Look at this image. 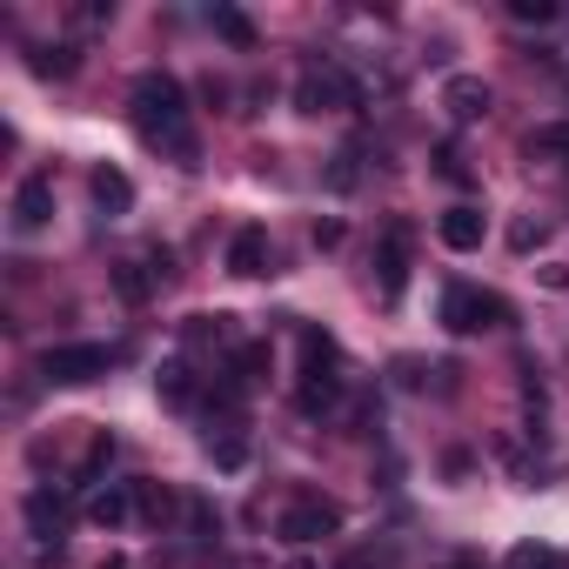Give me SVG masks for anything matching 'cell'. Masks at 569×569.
<instances>
[{
  "label": "cell",
  "mask_w": 569,
  "mask_h": 569,
  "mask_svg": "<svg viewBox=\"0 0 569 569\" xmlns=\"http://www.w3.org/2000/svg\"><path fill=\"white\" fill-rule=\"evenodd\" d=\"M188 516H194V529H208V536H214V529H221V516H214V509H208V502H201V496H194V502H188Z\"/></svg>",
  "instance_id": "26"
},
{
  "label": "cell",
  "mask_w": 569,
  "mask_h": 569,
  "mask_svg": "<svg viewBox=\"0 0 569 569\" xmlns=\"http://www.w3.org/2000/svg\"><path fill=\"white\" fill-rule=\"evenodd\" d=\"M302 356H309V369H302V416H329L336 409V396H342V376H336V342L322 336V329H309L302 336Z\"/></svg>",
  "instance_id": "4"
},
{
  "label": "cell",
  "mask_w": 569,
  "mask_h": 569,
  "mask_svg": "<svg viewBox=\"0 0 569 569\" xmlns=\"http://www.w3.org/2000/svg\"><path fill=\"white\" fill-rule=\"evenodd\" d=\"M502 322H509V302H502V296L469 289V281L442 289V329H449V336H482V329H502Z\"/></svg>",
  "instance_id": "3"
},
{
  "label": "cell",
  "mask_w": 569,
  "mask_h": 569,
  "mask_svg": "<svg viewBox=\"0 0 569 569\" xmlns=\"http://www.w3.org/2000/svg\"><path fill=\"white\" fill-rule=\"evenodd\" d=\"M194 349L201 342H234V329H228V316H188V329H181Z\"/></svg>",
  "instance_id": "19"
},
{
  "label": "cell",
  "mask_w": 569,
  "mask_h": 569,
  "mask_svg": "<svg viewBox=\"0 0 569 569\" xmlns=\"http://www.w3.org/2000/svg\"><path fill=\"white\" fill-rule=\"evenodd\" d=\"M376 289H382V302H402V289H409V221H389V234L376 248Z\"/></svg>",
  "instance_id": "7"
},
{
  "label": "cell",
  "mask_w": 569,
  "mask_h": 569,
  "mask_svg": "<svg viewBox=\"0 0 569 569\" xmlns=\"http://www.w3.org/2000/svg\"><path fill=\"white\" fill-rule=\"evenodd\" d=\"M268 261H274V248H268V228H234V241H228V268L234 274H268Z\"/></svg>",
  "instance_id": "11"
},
{
  "label": "cell",
  "mask_w": 569,
  "mask_h": 569,
  "mask_svg": "<svg viewBox=\"0 0 569 569\" xmlns=\"http://www.w3.org/2000/svg\"><path fill=\"white\" fill-rule=\"evenodd\" d=\"M108 369H114V349H108V342H54V349L41 356V382H54V389L101 382Z\"/></svg>",
  "instance_id": "2"
},
{
  "label": "cell",
  "mask_w": 569,
  "mask_h": 569,
  "mask_svg": "<svg viewBox=\"0 0 569 569\" xmlns=\"http://www.w3.org/2000/svg\"><path fill=\"white\" fill-rule=\"evenodd\" d=\"M8 221H14V234H41V228L54 221V181H48V174H28V181L14 188Z\"/></svg>",
  "instance_id": "8"
},
{
  "label": "cell",
  "mask_w": 569,
  "mask_h": 569,
  "mask_svg": "<svg viewBox=\"0 0 569 569\" xmlns=\"http://www.w3.org/2000/svg\"><path fill=\"white\" fill-rule=\"evenodd\" d=\"M101 569H128V562H121V556H108V562H101Z\"/></svg>",
  "instance_id": "28"
},
{
  "label": "cell",
  "mask_w": 569,
  "mask_h": 569,
  "mask_svg": "<svg viewBox=\"0 0 569 569\" xmlns=\"http://www.w3.org/2000/svg\"><path fill=\"white\" fill-rule=\"evenodd\" d=\"M161 396H168V402H188V396H194V389H188V369H161Z\"/></svg>",
  "instance_id": "25"
},
{
  "label": "cell",
  "mask_w": 569,
  "mask_h": 569,
  "mask_svg": "<svg viewBox=\"0 0 569 569\" xmlns=\"http://www.w3.org/2000/svg\"><path fill=\"white\" fill-rule=\"evenodd\" d=\"M208 28H214V34H221L228 48H241V54L254 48V21H248L241 8H208Z\"/></svg>",
  "instance_id": "15"
},
{
  "label": "cell",
  "mask_w": 569,
  "mask_h": 569,
  "mask_svg": "<svg viewBox=\"0 0 569 569\" xmlns=\"http://www.w3.org/2000/svg\"><path fill=\"white\" fill-rule=\"evenodd\" d=\"M94 201H101L108 214H128V208H134V181H128L121 168H94Z\"/></svg>",
  "instance_id": "14"
},
{
  "label": "cell",
  "mask_w": 569,
  "mask_h": 569,
  "mask_svg": "<svg viewBox=\"0 0 569 569\" xmlns=\"http://www.w3.org/2000/svg\"><path fill=\"white\" fill-rule=\"evenodd\" d=\"M88 516H94L101 529H121V522L134 516V482H108V489H94V496H88Z\"/></svg>",
  "instance_id": "12"
},
{
  "label": "cell",
  "mask_w": 569,
  "mask_h": 569,
  "mask_svg": "<svg viewBox=\"0 0 569 569\" xmlns=\"http://www.w3.org/2000/svg\"><path fill=\"white\" fill-rule=\"evenodd\" d=\"M509 14H516V21H536V28H542V21H556V0H509Z\"/></svg>",
  "instance_id": "24"
},
{
  "label": "cell",
  "mask_w": 569,
  "mask_h": 569,
  "mask_svg": "<svg viewBox=\"0 0 569 569\" xmlns=\"http://www.w3.org/2000/svg\"><path fill=\"white\" fill-rule=\"evenodd\" d=\"M382 562H389V556H349L342 569H382Z\"/></svg>",
  "instance_id": "27"
},
{
  "label": "cell",
  "mask_w": 569,
  "mask_h": 569,
  "mask_svg": "<svg viewBox=\"0 0 569 569\" xmlns=\"http://www.w3.org/2000/svg\"><path fill=\"white\" fill-rule=\"evenodd\" d=\"M134 502H141V516H154V522H168V516H174V496H168V489H154V482H134Z\"/></svg>",
  "instance_id": "22"
},
{
  "label": "cell",
  "mask_w": 569,
  "mask_h": 569,
  "mask_svg": "<svg viewBox=\"0 0 569 569\" xmlns=\"http://www.w3.org/2000/svg\"><path fill=\"white\" fill-rule=\"evenodd\" d=\"M296 108L302 114H336V108H356V81L342 68H309L302 88H296Z\"/></svg>",
  "instance_id": "6"
},
{
  "label": "cell",
  "mask_w": 569,
  "mask_h": 569,
  "mask_svg": "<svg viewBox=\"0 0 569 569\" xmlns=\"http://www.w3.org/2000/svg\"><path fill=\"white\" fill-rule=\"evenodd\" d=\"M108 462H114V436H108V429H101V436H94V442H88V462H81V482H94V476H101V469H108Z\"/></svg>",
  "instance_id": "23"
},
{
  "label": "cell",
  "mask_w": 569,
  "mask_h": 569,
  "mask_svg": "<svg viewBox=\"0 0 569 569\" xmlns=\"http://www.w3.org/2000/svg\"><path fill=\"white\" fill-rule=\"evenodd\" d=\"M154 281H161L154 268H141V261H121V268H114V296H121V302H148V289H154Z\"/></svg>",
  "instance_id": "16"
},
{
  "label": "cell",
  "mask_w": 569,
  "mask_h": 569,
  "mask_svg": "<svg viewBox=\"0 0 569 569\" xmlns=\"http://www.w3.org/2000/svg\"><path fill=\"white\" fill-rule=\"evenodd\" d=\"M208 456H214L221 469H241V462H248V442L228 429V436H208Z\"/></svg>",
  "instance_id": "21"
},
{
  "label": "cell",
  "mask_w": 569,
  "mask_h": 569,
  "mask_svg": "<svg viewBox=\"0 0 569 569\" xmlns=\"http://www.w3.org/2000/svg\"><path fill=\"white\" fill-rule=\"evenodd\" d=\"M522 154H529V161H562V168H569V121H542V128L522 141Z\"/></svg>",
  "instance_id": "13"
},
{
  "label": "cell",
  "mask_w": 569,
  "mask_h": 569,
  "mask_svg": "<svg viewBox=\"0 0 569 569\" xmlns=\"http://www.w3.org/2000/svg\"><path fill=\"white\" fill-rule=\"evenodd\" d=\"M509 569H569V562H562V549H549V542H516V549H509Z\"/></svg>",
  "instance_id": "17"
},
{
  "label": "cell",
  "mask_w": 569,
  "mask_h": 569,
  "mask_svg": "<svg viewBox=\"0 0 569 569\" xmlns=\"http://www.w3.org/2000/svg\"><path fill=\"white\" fill-rule=\"evenodd\" d=\"M342 529V509L336 502H322V496H302V502H289V509H281V522H274V536L281 542H322V536H336Z\"/></svg>",
  "instance_id": "5"
},
{
  "label": "cell",
  "mask_w": 569,
  "mask_h": 569,
  "mask_svg": "<svg viewBox=\"0 0 569 569\" xmlns=\"http://www.w3.org/2000/svg\"><path fill=\"white\" fill-rule=\"evenodd\" d=\"M442 108H449L456 121H482V114H489V81H476V74H449V81H442Z\"/></svg>",
  "instance_id": "10"
},
{
  "label": "cell",
  "mask_w": 569,
  "mask_h": 569,
  "mask_svg": "<svg viewBox=\"0 0 569 569\" xmlns=\"http://www.w3.org/2000/svg\"><path fill=\"white\" fill-rule=\"evenodd\" d=\"M28 522H34L41 536H54V529H61V502H54L48 489H34V496H28Z\"/></svg>",
  "instance_id": "20"
},
{
  "label": "cell",
  "mask_w": 569,
  "mask_h": 569,
  "mask_svg": "<svg viewBox=\"0 0 569 569\" xmlns=\"http://www.w3.org/2000/svg\"><path fill=\"white\" fill-rule=\"evenodd\" d=\"M74 68H81L74 48H41V54H34V74H48V81H68Z\"/></svg>",
  "instance_id": "18"
},
{
  "label": "cell",
  "mask_w": 569,
  "mask_h": 569,
  "mask_svg": "<svg viewBox=\"0 0 569 569\" xmlns=\"http://www.w3.org/2000/svg\"><path fill=\"white\" fill-rule=\"evenodd\" d=\"M436 234H442V248L476 254V248H482V234H489V221H482V208H476V201H456V208H442Z\"/></svg>",
  "instance_id": "9"
},
{
  "label": "cell",
  "mask_w": 569,
  "mask_h": 569,
  "mask_svg": "<svg viewBox=\"0 0 569 569\" xmlns=\"http://www.w3.org/2000/svg\"><path fill=\"white\" fill-rule=\"evenodd\" d=\"M128 114H134V134H141L154 154H168L174 168H201V141H194L188 94H181L174 74H161V68L134 74V88H128Z\"/></svg>",
  "instance_id": "1"
}]
</instances>
